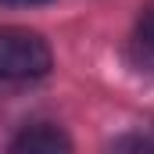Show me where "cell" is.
<instances>
[{
  "label": "cell",
  "instance_id": "obj_1",
  "mask_svg": "<svg viewBox=\"0 0 154 154\" xmlns=\"http://www.w3.org/2000/svg\"><path fill=\"white\" fill-rule=\"evenodd\" d=\"M50 72V47L32 29L4 25L0 29V79L7 82H25L43 79Z\"/></svg>",
  "mask_w": 154,
  "mask_h": 154
},
{
  "label": "cell",
  "instance_id": "obj_2",
  "mask_svg": "<svg viewBox=\"0 0 154 154\" xmlns=\"http://www.w3.org/2000/svg\"><path fill=\"white\" fill-rule=\"evenodd\" d=\"M7 154H72V143L57 125H29L14 136Z\"/></svg>",
  "mask_w": 154,
  "mask_h": 154
},
{
  "label": "cell",
  "instance_id": "obj_3",
  "mask_svg": "<svg viewBox=\"0 0 154 154\" xmlns=\"http://www.w3.org/2000/svg\"><path fill=\"white\" fill-rule=\"evenodd\" d=\"M133 50H136V61L154 72V0L143 7L140 22H136V36H133Z\"/></svg>",
  "mask_w": 154,
  "mask_h": 154
},
{
  "label": "cell",
  "instance_id": "obj_4",
  "mask_svg": "<svg viewBox=\"0 0 154 154\" xmlns=\"http://www.w3.org/2000/svg\"><path fill=\"white\" fill-rule=\"evenodd\" d=\"M108 154H154V133H122L108 143Z\"/></svg>",
  "mask_w": 154,
  "mask_h": 154
},
{
  "label": "cell",
  "instance_id": "obj_5",
  "mask_svg": "<svg viewBox=\"0 0 154 154\" xmlns=\"http://www.w3.org/2000/svg\"><path fill=\"white\" fill-rule=\"evenodd\" d=\"M4 4H22V7H29V4H47V0H4Z\"/></svg>",
  "mask_w": 154,
  "mask_h": 154
}]
</instances>
